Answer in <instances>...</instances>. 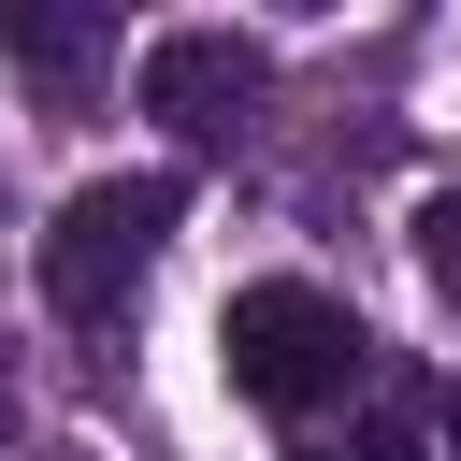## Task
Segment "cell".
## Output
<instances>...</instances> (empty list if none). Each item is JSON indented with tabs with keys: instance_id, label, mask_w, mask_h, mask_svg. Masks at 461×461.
Wrapping results in <instances>:
<instances>
[{
	"instance_id": "6da1fadb",
	"label": "cell",
	"mask_w": 461,
	"mask_h": 461,
	"mask_svg": "<svg viewBox=\"0 0 461 461\" xmlns=\"http://www.w3.org/2000/svg\"><path fill=\"white\" fill-rule=\"evenodd\" d=\"M216 360H230V389L274 418V432H317V418H346L375 375H389V346L331 303V288H303V274H259V288H230V317H216Z\"/></svg>"
},
{
	"instance_id": "7a4b0ae2",
	"label": "cell",
	"mask_w": 461,
	"mask_h": 461,
	"mask_svg": "<svg viewBox=\"0 0 461 461\" xmlns=\"http://www.w3.org/2000/svg\"><path fill=\"white\" fill-rule=\"evenodd\" d=\"M173 216H187V187H173V173H86V187L43 216V303H58L72 331H115V317L144 303V274H158Z\"/></svg>"
},
{
	"instance_id": "3957f363",
	"label": "cell",
	"mask_w": 461,
	"mask_h": 461,
	"mask_svg": "<svg viewBox=\"0 0 461 461\" xmlns=\"http://www.w3.org/2000/svg\"><path fill=\"white\" fill-rule=\"evenodd\" d=\"M130 86H144V115H158L187 158H230V144L259 130V101H274V58H259L245 29H158V43L130 58Z\"/></svg>"
},
{
	"instance_id": "277c9868",
	"label": "cell",
	"mask_w": 461,
	"mask_h": 461,
	"mask_svg": "<svg viewBox=\"0 0 461 461\" xmlns=\"http://www.w3.org/2000/svg\"><path fill=\"white\" fill-rule=\"evenodd\" d=\"M288 461H447V389H418L403 360L346 403V418H317V432H288Z\"/></svg>"
},
{
	"instance_id": "5b68a950",
	"label": "cell",
	"mask_w": 461,
	"mask_h": 461,
	"mask_svg": "<svg viewBox=\"0 0 461 461\" xmlns=\"http://www.w3.org/2000/svg\"><path fill=\"white\" fill-rule=\"evenodd\" d=\"M0 58L43 86V101H86L115 72V14L101 0H0Z\"/></svg>"
},
{
	"instance_id": "8992f818",
	"label": "cell",
	"mask_w": 461,
	"mask_h": 461,
	"mask_svg": "<svg viewBox=\"0 0 461 461\" xmlns=\"http://www.w3.org/2000/svg\"><path fill=\"white\" fill-rule=\"evenodd\" d=\"M418 274L461 303V187H432V202H418Z\"/></svg>"
},
{
	"instance_id": "52a82bcc",
	"label": "cell",
	"mask_w": 461,
	"mask_h": 461,
	"mask_svg": "<svg viewBox=\"0 0 461 461\" xmlns=\"http://www.w3.org/2000/svg\"><path fill=\"white\" fill-rule=\"evenodd\" d=\"M0 447H14V375H0Z\"/></svg>"
}]
</instances>
